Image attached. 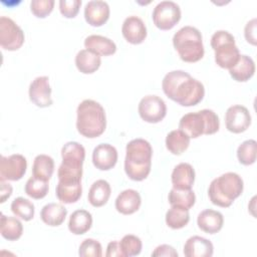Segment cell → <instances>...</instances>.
<instances>
[{"label": "cell", "instance_id": "14", "mask_svg": "<svg viewBox=\"0 0 257 257\" xmlns=\"http://www.w3.org/2000/svg\"><path fill=\"white\" fill-rule=\"evenodd\" d=\"M117 162V151L109 144H99L92 152L93 166L100 171H108L112 169Z\"/></svg>", "mask_w": 257, "mask_h": 257}, {"label": "cell", "instance_id": "3", "mask_svg": "<svg viewBox=\"0 0 257 257\" xmlns=\"http://www.w3.org/2000/svg\"><path fill=\"white\" fill-rule=\"evenodd\" d=\"M77 132L88 139H94L103 134L106 126V116L102 105L93 99L82 100L76 109Z\"/></svg>", "mask_w": 257, "mask_h": 257}, {"label": "cell", "instance_id": "12", "mask_svg": "<svg viewBox=\"0 0 257 257\" xmlns=\"http://www.w3.org/2000/svg\"><path fill=\"white\" fill-rule=\"evenodd\" d=\"M226 128L234 134L245 132L251 124V114L248 108L241 104H234L225 113Z\"/></svg>", "mask_w": 257, "mask_h": 257}, {"label": "cell", "instance_id": "40", "mask_svg": "<svg viewBox=\"0 0 257 257\" xmlns=\"http://www.w3.org/2000/svg\"><path fill=\"white\" fill-rule=\"evenodd\" d=\"M81 0H60L59 10L60 13L66 18H73L77 15Z\"/></svg>", "mask_w": 257, "mask_h": 257}, {"label": "cell", "instance_id": "35", "mask_svg": "<svg viewBox=\"0 0 257 257\" xmlns=\"http://www.w3.org/2000/svg\"><path fill=\"white\" fill-rule=\"evenodd\" d=\"M11 211L14 215L24 221H30L34 217L35 208L31 201L23 197L15 198L11 203Z\"/></svg>", "mask_w": 257, "mask_h": 257}, {"label": "cell", "instance_id": "15", "mask_svg": "<svg viewBox=\"0 0 257 257\" xmlns=\"http://www.w3.org/2000/svg\"><path fill=\"white\" fill-rule=\"evenodd\" d=\"M121 33L127 42L132 44H140L144 42L147 37V27L142 18L132 15L123 20Z\"/></svg>", "mask_w": 257, "mask_h": 257}, {"label": "cell", "instance_id": "32", "mask_svg": "<svg viewBox=\"0 0 257 257\" xmlns=\"http://www.w3.org/2000/svg\"><path fill=\"white\" fill-rule=\"evenodd\" d=\"M168 200L171 206H177L189 210L194 206L196 202V195L194 191H192V189L180 190L172 188L169 193Z\"/></svg>", "mask_w": 257, "mask_h": 257}, {"label": "cell", "instance_id": "4", "mask_svg": "<svg viewBox=\"0 0 257 257\" xmlns=\"http://www.w3.org/2000/svg\"><path fill=\"white\" fill-rule=\"evenodd\" d=\"M243 188L242 178L237 173L227 172L210 183L208 196L214 205L227 208L242 194Z\"/></svg>", "mask_w": 257, "mask_h": 257}, {"label": "cell", "instance_id": "23", "mask_svg": "<svg viewBox=\"0 0 257 257\" xmlns=\"http://www.w3.org/2000/svg\"><path fill=\"white\" fill-rule=\"evenodd\" d=\"M255 72V62L254 60L246 55L240 54L239 60L237 63L229 69V73L231 77L239 82H244L249 80Z\"/></svg>", "mask_w": 257, "mask_h": 257}, {"label": "cell", "instance_id": "5", "mask_svg": "<svg viewBox=\"0 0 257 257\" xmlns=\"http://www.w3.org/2000/svg\"><path fill=\"white\" fill-rule=\"evenodd\" d=\"M173 45L180 58L185 62H197L204 56L203 37L200 30L186 25L173 36Z\"/></svg>", "mask_w": 257, "mask_h": 257}, {"label": "cell", "instance_id": "11", "mask_svg": "<svg viewBox=\"0 0 257 257\" xmlns=\"http://www.w3.org/2000/svg\"><path fill=\"white\" fill-rule=\"evenodd\" d=\"M27 169V161L20 154L8 157L2 156L0 160V180L18 181L23 178Z\"/></svg>", "mask_w": 257, "mask_h": 257}, {"label": "cell", "instance_id": "39", "mask_svg": "<svg viewBox=\"0 0 257 257\" xmlns=\"http://www.w3.org/2000/svg\"><path fill=\"white\" fill-rule=\"evenodd\" d=\"M53 6V0H32L30 2V10L38 18H44L50 14Z\"/></svg>", "mask_w": 257, "mask_h": 257}, {"label": "cell", "instance_id": "6", "mask_svg": "<svg viewBox=\"0 0 257 257\" xmlns=\"http://www.w3.org/2000/svg\"><path fill=\"white\" fill-rule=\"evenodd\" d=\"M220 120L217 113L208 108L184 114L179 122V130L193 139L202 135H213L219 131Z\"/></svg>", "mask_w": 257, "mask_h": 257}, {"label": "cell", "instance_id": "27", "mask_svg": "<svg viewBox=\"0 0 257 257\" xmlns=\"http://www.w3.org/2000/svg\"><path fill=\"white\" fill-rule=\"evenodd\" d=\"M92 225L91 214L83 209L75 210L69 217L68 229L74 235H82L86 233Z\"/></svg>", "mask_w": 257, "mask_h": 257}, {"label": "cell", "instance_id": "42", "mask_svg": "<svg viewBox=\"0 0 257 257\" xmlns=\"http://www.w3.org/2000/svg\"><path fill=\"white\" fill-rule=\"evenodd\" d=\"M152 256H167V257H178V252L175 248L168 244H162L156 247V249L152 252Z\"/></svg>", "mask_w": 257, "mask_h": 257}, {"label": "cell", "instance_id": "8", "mask_svg": "<svg viewBox=\"0 0 257 257\" xmlns=\"http://www.w3.org/2000/svg\"><path fill=\"white\" fill-rule=\"evenodd\" d=\"M24 32L10 17H0V45L8 51L18 50L24 43Z\"/></svg>", "mask_w": 257, "mask_h": 257}, {"label": "cell", "instance_id": "9", "mask_svg": "<svg viewBox=\"0 0 257 257\" xmlns=\"http://www.w3.org/2000/svg\"><path fill=\"white\" fill-rule=\"evenodd\" d=\"M153 21L161 30L172 29L181 19L180 6L170 0L159 2L153 10Z\"/></svg>", "mask_w": 257, "mask_h": 257}, {"label": "cell", "instance_id": "18", "mask_svg": "<svg viewBox=\"0 0 257 257\" xmlns=\"http://www.w3.org/2000/svg\"><path fill=\"white\" fill-rule=\"evenodd\" d=\"M142 198L138 191L134 189L123 190L115 199V209L123 215H131L140 209Z\"/></svg>", "mask_w": 257, "mask_h": 257}, {"label": "cell", "instance_id": "21", "mask_svg": "<svg viewBox=\"0 0 257 257\" xmlns=\"http://www.w3.org/2000/svg\"><path fill=\"white\" fill-rule=\"evenodd\" d=\"M84 46L99 56L111 55L116 51V45L110 38L98 34L88 35L84 39Z\"/></svg>", "mask_w": 257, "mask_h": 257}, {"label": "cell", "instance_id": "19", "mask_svg": "<svg viewBox=\"0 0 257 257\" xmlns=\"http://www.w3.org/2000/svg\"><path fill=\"white\" fill-rule=\"evenodd\" d=\"M171 180L173 188L190 190L195 182V170L189 163H180L174 168Z\"/></svg>", "mask_w": 257, "mask_h": 257}, {"label": "cell", "instance_id": "31", "mask_svg": "<svg viewBox=\"0 0 257 257\" xmlns=\"http://www.w3.org/2000/svg\"><path fill=\"white\" fill-rule=\"evenodd\" d=\"M54 172V161L48 155H37L33 161L32 176L48 181Z\"/></svg>", "mask_w": 257, "mask_h": 257}, {"label": "cell", "instance_id": "22", "mask_svg": "<svg viewBox=\"0 0 257 257\" xmlns=\"http://www.w3.org/2000/svg\"><path fill=\"white\" fill-rule=\"evenodd\" d=\"M62 164L72 167H82L85 159V150L77 142H68L61 149Z\"/></svg>", "mask_w": 257, "mask_h": 257}, {"label": "cell", "instance_id": "34", "mask_svg": "<svg viewBox=\"0 0 257 257\" xmlns=\"http://www.w3.org/2000/svg\"><path fill=\"white\" fill-rule=\"evenodd\" d=\"M49 190L48 181L36 178L34 176L30 177L24 187V191L27 196L33 199H42L44 198Z\"/></svg>", "mask_w": 257, "mask_h": 257}, {"label": "cell", "instance_id": "36", "mask_svg": "<svg viewBox=\"0 0 257 257\" xmlns=\"http://www.w3.org/2000/svg\"><path fill=\"white\" fill-rule=\"evenodd\" d=\"M256 150L257 143L255 140L244 141L237 149V158L240 164L244 166H249L256 161Z\"/></svg>", "mask_w": 257, "mask_h": 257}, {"label": "cell", "instance_id": "10", "mask_svg": "<svg viewBox=\"0 0 257 257\" xmlns=\"http://www.w3.org/2000/svg\"><path fill=\"white\" fill-rule=\"evenodd\" d=\"M138 110L143 120L150 123H157L166 116L167 105L160 96L149 94L140 100Z\"/></svg>", "mask_w": 257, "mask_h": 257}, {"label": "cell", "instance_id": "33", "mask_svg": "<svg viewBox=\"0 0 257 257\" xmlns=\"http://www.w3.org/2000/svg\"><path fill=\"white\" fill-rule=\"evenodd\" d=\"M190 221L188 209L177 206H171L166 213V224L172 229L184 228Z\"/></svg>", "mask_w": 257, "mask_h": 257}, {"label": "cell", "instance_id": "1", "mask_svg": "<svg viewBox=\"0 0 257 257\" xmlns=\"http://www.w3.org/2000/svg\"><path fill=\"white\" fill-rule=\"evenodd\" d=\"M162 88L170 99L182 106L196 105L205 95L204 84L181 69L168 72L162 80Z\"/></svg>", "mask_w": 257, "mask_h": 257}, {"label": "cell", "instance_id": "28", "mask_svg": "<svg viewBox=\"0 0 257 257\" xmlns=\"http://www.w3.org/2000/svg\"><path fill=\"white\" fill-rule=\"evenodd\" d=\"M56 197L64 204L75 203L79 200L82 194L81 182L77 183H64L58 181L55 189Z\"/></svg>", "mask_w": 257, "mask_h": 257}, {"label": "cell", "instance_id": "16", "mask_svg": "<svg viewBox=\"0 0 257 257\" xmlns=\"http://www.w3.org/2000/svg\"><path fill=\"white\" fill-rule=\"evenodd\" d=\"M109 17V6L102 0L88 1L84 6V18L91 26L103 25Z\"/></svg>", "mask_w": 257, "mask_h": 257}, {"label": "cell", "instance_id": "24", "mask_svg": "<svg viewBox=\"0 0 257 257\" xmlns=\"http://www.w3.org/2000/svg\"><path fill=\"white\" fill-rule=\"evenodd\" d=\"M67 215V209L58 203H48L40 211L41 220L48 226L57 227L61 225Z\"/></svg>", "mask_w": 257, "mask_h": 257}, {"label": "cell", "instance_id": "20", "mask_svg": "<svg viewBox=\"0 0 257 257\" xmlns=\"http://www.w3.org/2000/svg\"><path fill=\"white\" fill-rule=\"evenodd\" d=\"M198 227L208 234L218 233L224 224L222 213L213 209H206L199 213L197 217Z\"/></svg>", "mask_w": 257, "mask_h": 257}, {"label": "cell", "instance_id": "29", "mask_svg": "<svg viewBox=\"0 0 257 257\" xmlns=\"http://www.w3.org/2000/svg\"><path fill=\"white\" fill-rule=\"evenodd\" d=\"M0 232L6 240L16 241L22 236L23 225L17 218L1 214Z\"/></svg>", "mask_w": 257, "mask_h": 257}, {"label": "cell", "instance_id": "13", "mask_svg": "<svg viewBox=\"0 0 257 257\" xmlns=\"http://www.w3.org/2000/svg\"><path fill=\"white\" fill-rule=\"evenodd\" d=\"M29 98L39 107H47L52 104L51 87L48 76H37L29 85Z\"/></svg>", "mask_w": 257, "mask_h": 257}, {"label": "cell", "instance_id": "41", "mask_svg": "<svg viewBox=\"0 0 257 257\" xmlns=\"http://www.w3.org/2000/svg\"><path fill=\"white\" fill-rule=\"evenodd\" d=\"M244 35L247 42L256 45V18L248 21L244 28Z\"/></svg>", "mask_w": 257, "mask_h": 257}, {"label": "cell", "instance_id": "37", "mask_svg": "<svg viewBox=\"0 0 257 257\" xmlns=\"http://www.w3.org/2000/svg\"><path fill=\"white\" fill-rule=\"evenodd\" d=\"M119 247L122 257L137 256L142 252L143 243L142 240L133 234L124 235L119 241Z\"/></svg>", "mask_w": 257, "mask_h": 257}, {"label": "cell", "instance_id": "26", "mask_svg": "<svg viewBox=\"0 0 257 257\" xmlns=\"http://www.w3.org/2000/svg\"><path fill=\"white\" fill-rule=\"evenodd\" d=\"M100 64V56L88 49L79 50L75 56V65L77 69L84 74L93 73L99 68Z\"/></svg>", "mask_w": 257, "mask_h": 257}, {"label": "cell", "instance_id": "43", "mask_svg": "<svg viewBox=\"0 0 257 257\" xmlns=\"http://www.w3.org/2000/svg\"><path fill=\"white\" fill-rule=\"evenodd\" d=\"M106 257H122L121 251H120V247H119V241L114 240V241H110L107 244V248H106V253H105Z\"/></svg>", "mask_w": 257, "mask_h": 257}, {"label": "cell", "instance_id": "30", "mask_svg": "<svg viewBox=\"0 0 257 257\" xmlns=\"http://www.w3.org/2000/svg\"><path fill=\"white\" fill-rule=\"evenodd\" d=\"M190 145V137L181 130L171 131L166 137V147L173 155L183 154Z\"/></svg>", "mask_w": 257, "mask_h": 257}, {"label": "cell", "instance_id": "2", "mask_svg": "<svg viewBox=\"0 0 257 257\" xmlns=\"http://www.w3.org/2000/svg\"><path fill=\"white\" fill-rule=\"evenodd\" d=\"M153 149L151 144L145 139H134L125 147L124 172L134 181L145 180L152 167Z\"/></svg>", "mask_w": 257, "mask_h": 257}, {"label": "cell", "instance_id": "17", "mask_svg": "<svg viewBox=\"0 0 257 257\" xmlns=\"http://www.w3.org/2000/svg\"><path fill=\"white\" fill-rule=\"evenodd\" d=\"M183 252L186 257H211L214 246L210 240L196 235L186 241Z\"/></svg>", "mask_w": 257, "mask_h": 257}, {"label": "cell", "instance_id": "44", "mask_svg": "<svg viewBox=\"0 0 257 257\" xmlns=\"http://www.w3.org/2000/svg\"><path fill=\"white\" fill-rule=\"evenodd\" d=\"M0 202L4 203L12 194V187L9 183L0 180Z\"/></svg>", "mask_w": 257, "mask_h": 257}, {"label": "cell", "instance_id": "38", "mask_svg": "<svg viewBox=\"0 0 257 257\" xmlns=\"http://www.w3.org/2000/svg\"><path fill=\"white\" fill-rule=\"evenodd\" d=\"M78 255L81 257H100L102 256L101 244L94 239L86 238L79 245Z\"/></svg>", "mask_w": 257, "mask_h": 257}, {"label": "cell", "instance_id": "25", "mask_svg": "<svg viewBox=\"0 0 257 257\" xmlns=\"http://www.w3.org/2000/svg\"><path fill=\"white\" fill-rule=\"evenodd\" d=\"M111 193L110 185L105 180H96L90 186L87 200L89 204L93 207H101L107 203Z\"/></svg>", "mask_w": 257, "mask_h": 257}, {"label": "cell", "instance_id": "7", "mask_svg": "<svg viewBox=\"0 0 257 257\" xmlns=\"http://www.w3.org/2000/svg\"><path fill=\"white\" fill-rule=\"evenodd\" d=\"M211 46L215 52V62L222 68L230 69L240 57V51L234 36L227 30H217L211 37Z\"/></svg>", "mask_w": 257, "mask_h": 257}]
</instances>
